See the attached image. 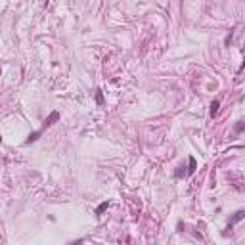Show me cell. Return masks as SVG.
<instances>
[{"label":"cell","instance_id":"cell-4","mask_svg":"<svg viewBox=\"0 0 245 245\" xmlns=\"http://www.w3.org/2000/svg\"><path fill=\"white\" fill-rule=\"evenodd\" d=\"M40 134H42V128H40V130H37V132H33L27 140H25V144H31V142H34V140H38V136H40Z\"/></svg>","mask_w":245,"mask_h":245},{"label":"cell","instance_id":"cell-10","mask_svg":"<svg viewBox=\"0 0 245 245\" xmlns=\"http://www.w3.org/2000/svg\"><path fill=\"white\" fill-rule=\"evenodd\" d=\"M0 73H2V71H0Z\"/></svg>","mask_w":245,"mask_h":245},{"label":"cell","instance_id":"cell-7","mask_svg":"<svg viewBox=\"0 0 245 245\" xmlns=\"http://www.w3.org/2000/svg\"><path fill=\"white\" fill-rule=\"evenodd\" d=\"M107 207H109V201H103V203H102V205H100L98 209H96V215H102V213H103V211H106V209H107Z\"/></svg>","mask_w":245,"mask_h":245},{"label":"cell","instance_id":"cell-5","mask_svg":"<svg viewBox=\"0 0 245 245\" xmlns=\"http://www.w3.org/2000/svg\"><path fill=\"white\" fill-rule=\"evenodd\" d=\"M218 106H220V102H218V100L211 102V117H215V115H216V111H218Z\"/></svg>","mask_w":245,"mask_h":245},{"label":"cell","instance_id":"cell-1","mask_svg":"<svg viewBox=\"0 0 245 245\" xmlns=\"http://www.w3.org/2000/svg\"><path fill=\"white\" fill-rule=\"evenodd\" d=\"M59 119V113L58 111H54V113H50V117L44 121V125H42V130H44V128H48V127H52V125H54V122Z\"/></svg>","mask_w":245,"mask_h":245},{"label":"cell","instance_id":"cell-9","mask_svg":"<svg viewBox=\"0 0 245 245\" xmlns=\"http://www.w3.org/2000/svg\"><path fill=\"white\" fill-rule=\"evenodd\" d=\"M243 130V122H238V125H235V132H241Z\"/></svg>","mask_w":245,"mask_h":245},{"label":"cell","instance_id":"cell-2","mask_svg":"<svg viewBox=\"0 0 245 245\" xmlns=\"http://www.w3.org/2000/svg\"><path fill=\"white\" fill-rule=\"evenodd\" d=\"M243 216H245V213H243V211H238V213H235V215H234V218H232V220L228 222V228H226V230H230V228H232V226H234L235 222H239V220H243Z\"/></svg>","mask_w":245,"mask_h":245},{"label":"cell","instance_id":"cell-8","mask_svg":"<svg viewBox=\"0 0 245 245\" xmlns=\"http://www.w3.org/2000/svg\"><path fill=\"white\" fill-rule=\"evenodd\" d=\"M96 102H98V106H102V103H103V94H102V90L96 92Z\"/></svg>","mask_w":245,"mask_h":245},{"label":"cell","instance_id":"cell-6","mask_svg":"<svg viewBox=\"0 0 245 245\" xmlns=\"http://www.w3.org/2000/svg\"><path fill=\"white\" fill-rule=\"evenodd\" d=\"M186 171H184V167H176V171H174V178H182V176H186Z\"/></svg>","mask_w":245,"mask_h":245},{"label":"cell","instance_id":"cell-3","mask_svg":"<svg viewBox=\"0 0 245 245\" xmlns=\"http://www.w3.org/2000/svg\"><path fill=\"white\" fill-rule=\"evenodd\" d=\"M195 169H197V161L194 159V157H190V167H188V171H186V172H188V174H194V172H195Z\"/></svg>","mask_w":245,"mask_h":245}]
</instances>
